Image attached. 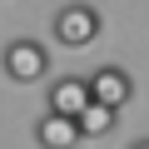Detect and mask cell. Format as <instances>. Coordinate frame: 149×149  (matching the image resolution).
<instances>
[{
  "label": "cell",
  "instance_id": "6da1fadb",
  "mask_svg": "<svg viewBox=\"0 0 149 149\" xmlns=\"http://www.w3.org/2000/svg\"><path fill=\"white\" fill-rule=\"evenodd\" d=\"M55 40L65 45V50H85L90 40H100V30H104V20H100V10L90 5V0H70V5H60L55 10Z\"/></svg>",
  "mask_w": 149,
  "mask_h": 149
},
{
  "label": "cell",
  "instance_id": "7a4b0ae2",
  "mask_svg": "<svg viewBox=\"0 0 149 149\" xmlns=\"http://www.w3.org/2000/svg\"><path fill=\"white\" fill-rule=\"evenodd\" d=\"M0 65H5V80H15V85H35V80H45V74H50V50H45L40 40L20 35V40L5 45Z\"/></svg>",
  "mask_w": 149,
  "mask_h": 149
},
{
  "label": "cell",
  "instance_id": "3957f363",
  "mask_svg": "<svg viewBox=\"0 0 149 149\" xmlns=\"http://www.w3.org/2000/svg\"><path fill=\"white\" fill-rule=\"evenodd\" d=\"M85 85H90V100L104 104V109H114V114L134 100V80H129L124 65H100L95 74H85Z\"/></svg>",
  "mask_w": 149,
  "mask_h": 149
},
{
  "label": "cell",
  "instance_id": "277c9868",
  "mask_svg": "<svg viewBox=\"0 0 149 149\" xmlns=\"http://www.w3.org/2000/svg\"><path fill=\"white\" fill-rule=\"evenodd\" d=\"M85 104H90V85H85V74H60V80H50V90H45V114L80 119Z\"/></svg>",
  "mask_w": 149,
  "mask_h": 149
},
{
  "label": "cell",
  "instance_id": "5b68a950",
  "mask_svg": "<svg viewBox=\"0 0 149 149\" xmlns=\"http://www.w3.org/2000/svg\"><path fill=\"white\" fill-rule=\"evenodd\" d=\"M35 144L40 149H74L80 144V129H74V119L45 114V119H35Z\"/></svg>",
  "mask_w": 149,
  "mask_h": 149
},
{
  "label": "cell",
  "instance_id": "8992f818",
  "mask_svg": "<svg viewBox=\"0 0 149 149\" xmlns=\"http://www.w3.org/2000/svg\"><path fill=\"white\" fill-rule=\"evenodd\" d=\"M114 124H119V119H114V109H104V104H95V100H90V104L80 109V119H74L80 139H104V134H109Z\"/></svg>",
  "mask_w": 149,
  "mask_h": 149
},
{
  "label": "cell",
  "instance_id": "52a82bcc",
  "mask_svg": "<svg viewBox=\"0 0 149 149\" xmlns=\"http://www.w3.org/2000/svg\"><path fill=\"white\" fill-rule=\"evenodd\" d=\"M129 149H149V139H134V144H129Z\"/></svg>",
  "mask_w": 149,
  "mask_h": 149
}]
</instances>
